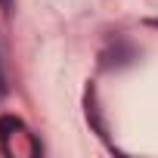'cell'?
I'll list each match as a JSON object with an SVG mask.
<instances>
[{"label":"cell","mask_w":158,"mask_h":158,"mask_svg":"<svg viewBox=\"0 0 158 158\" xmlns=\"http://www.w3.org/2000/svg\"><path fill=\"white\" fill-rule=\"evenodd\" d=\"M0 6H3V13H13V0H0Z\"/></svg>","instance_id":"cell-2"},{"label":"cell","mask_w":158,"mask_h":158,"mask_svg":"<svg viewBox=\"0 0 158 158\" xmlns=\"http://www.w3.org/2000/svg\"><path fill=\"white\" fill-rule=\"evenodd\" d=\"M149 25H152V28H158V19H149Z\"/></svg>","instance_id":"cell-3"},{"label":"cell","mask_w":158,"mask_h":158,"mask_svg":"<svg viewBox=\"0 0 158 158\" xmlns=\"http://www.w3.org/2000/svg\"><path fill=\"white\" fill-rule=\"evenodd\" d=\"M87 121H90L93 130L106 139V124H102V118H99V106H96V93H93V90H87Z\"/></svg>","instance_id":"cell-1"}]
</instances>
